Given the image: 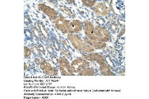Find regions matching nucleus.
Instances as JSON below:
<instances>
[{"mask_svg": "<svg viewBox=\"0 0 149 99\" xmlns=\"http://www.w3.org/2000/svg\"><path fill=\"white\" fill-rule=\"evenodd\" d=\"M70 21L65 20L64 17L59 18L55 21L56 27L60 30H68Z\"/></svg>", "mask_w": 149, "mask_h": 99, "instance_id": "nucleus-4", "label": "nucleus"}, {"mask_svg": "<svg viewBox=\"0 0 149 99\" xmlns=\"http://www.w3.org/2000/svg\"><path fill=\"white\" fill-rule=\"evenodd\" d=\"M81 30V23L78 20H74L71 22L68 27V30L70 33L80 31Z\"/></svg>", "mask_w": 149, "mask_h": 99, "instance_id": "nucleus-5", "label": "nucleus"}, {"mask_svg": "<svg viewBox=\"0 0 149 99\" xmlns=\"http://www.w3.org/2000/svg\"><path fill=\"white\" fill-rule=\"evenodd\" d=\"M41 67L45 72L46 74L49 75H56L55 73H57V72L56 69L52 67L50 64L46 62L45 60H44V62L42 61V62H41Z\"/></svg>", "mask_w": 149, "mask_h": 99, "instance_id": "nucleus-3", "label": "nucleus"}, {"mask_svg": "<svg viewBox=\"0 0 149 99\" xmlns=\"http://www.w3.org/2000/svg\"><path fill=\"white\" fill-rule=\"evenodd\" d=\"M88 66L89 64L88 62L83 59H80L76 60L72 62L71 68L74 72L78 73Z\"/></svg>", "mask_w": 149, "mask_h": 99, "instance_id": "nucleus-1", "label": "nucleus"}, {"mask_svg": "<svg viewBox=\"0 0 149 99\" xmlns=\"http://www.w3.org/2000/svg\"><path fill=\"white\" fill-rule=\"evenodd\" d=\"M82 2H83L85 4V5L86 6V7H90V6L91 7V5L92 3V5H93L94 3H95V1H82Z\"/></svg>", "mask_w": 149, "mask_h": 99, "instance_id": "nucleus-6", "label": "nucleus"}, {"mask_svg": "<svg viewBox=\"0 0 149 99\" xmlns=\"http://www.w3.org/2000/svg\"><path fill=\"white\" fill-rule=\"evenodd\" d=\"M59 61V63L60 64V71L62 73V74L65 75H71L73 73L68 61L64 57H61Z\"/></svg>", "mask_w": 149, "mask_h": 99, "instance_id": "nucleus-2", "label": "nucleus"}, {"mask_svg": "<svg viewBox=\"0 0 149 99\" xmlns=\"http://www.w3.org/2000/svg\"><path fill=\"white\" fill-rule=\"evenodd\" d=\"M24 53H25V56L26 57H28V56H29V55H31V50H29V49L28 48H26V47H25V48H24Z\"/></svg>", "mask_w": 149, "mask_h": 99, "instance_id": "nucleus-7", "label": "nucleus"}]
</instances>
